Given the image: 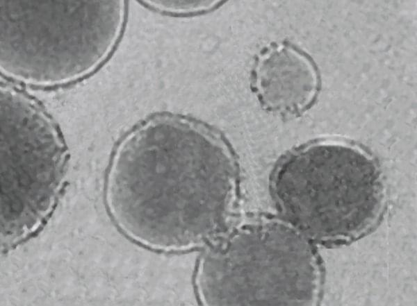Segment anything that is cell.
<instances>
[{
    "label": "cell",
    "mask_w": 417,
    "mask_h": 306,
    "mask_svg": "<svg viewBox=\"0 0 417 306\" xmlns=\"http://www.w3.org/2000/svg\"><path fill=\"white\" fill-rule=\"evenodd\" d=\"M236 168L222 137L185 118L161 116L121 144L108 198L118 223L163 248L195 246L223 232L232 214Z\"/></svg>",
    "instance_id": "1"
},
{
    "label": "cell",
    "mask_w": 417,
    "mask_h": 306,
    "mask_svg": "<svg viewBox=\"0 0 417 306\" xmlns=\"http://www.w3.org/2000/svg\"><path fill=\"white\" fill-rule=\"evenodd\" d=\"M273 190L283 213L313 232L361 228L380 204L374 162L363 151L341 142L311 144L291 153L276 172Z\"/></svg>",
    "instance_id": "2"
},
{
    "label": "cell",
    "mask_w": 417,
    "mask_h": 306,
    "mask_svg": "<svg viewBox=\"0 0 417 306\" xmlns=\"http://www.w3.org/2000/svg\"><path fill=\"white\" fill-rule=\"evenodd\" d=\"M1 221L8 230L36 225L61 180L63 148L47 116L28 99L1 94Z\"/></svg>",
    "instance_id": "3"
},
{
    "label": "cell",
    "mask_w": 417,
    "mask_h": 306,
    "mask_svg": "<svg viewBox=\"0 0 417 306\" xmlns=\"http://www.w3.org/2000/svg\"><path fill=\"white\" fill-rule=\"evenodd\" d=\"M286 229L275 223L247 224L205 253L198 273L210 305L281 303L285 296Z\"/></svg>",
    "instance_id": "4"
},
{
    "label": "cell",
    "mask_w": 417,
    "mask_h": 306,
    "mask_svg": "<svg viewBox=\"0 0 417 306\" xmlns=\"http://www.w3.org/2000/svg\"><path fill=\"white\" fill-rule=\"evenodd\" d=\"M253 87L267 109L297 114L307 109L318 92L319 76L313 60L290 44H275L257 56Z\"/></svg>",
    "instance_id": "5"
}]
</instances>
